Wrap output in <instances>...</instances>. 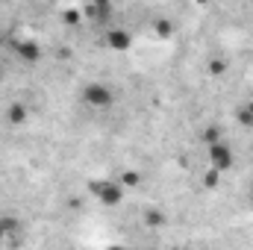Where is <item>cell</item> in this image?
Returning a JSON list of instances; mask_svg holds the SVG:
<instances>
[{
    "label": "cell",
    "mask_w": 253,
    "mask_h": 250,
    "mask_svg": "<svg viewBox=\"0 0 253 250\" xmlns=\"http://www.w3.org/2000/svg\"><path fill=\"white\" fill-rule=\"evenodd\" d=\"M203 186H206V188H218V186H221V171L209 165V171L203 174Z\"/></svg>",
    "instance_id": "obj_10"
},
{
    "label": "cell",
    "mask_w": 253,
    "mask_h": 250,
    "mask_svg": "<svg viewBox=\"0 0 253 250\" xmlns=\"http://www.w3.org/2000/svg\"><path fill=\"white\" fill-rule=\"evenodd\" d=\"M209 74H212V77H224V74H227V62L212 59V62H209Z\"/></svg>",
    "instance_id": "obj_13"
},
{
    "label": "cell",
    "mask_w": 253,
    "mask_h": 250,
    "mask_svg": "<svg viewBox=\"0 0 253 250\" xmlns=\"http://www.w3.org/2000/svg\"><path fill=\"white\" fill-rule=\"evenodd\" d=\"M88 191L103 203V206H118L124 200V186L118 180H91Z\"/></svg>",
    "instance_id": "obj_1"
},
{
    "label": "cell",
    "mask_w": 253,
    "mask_h": 250,
    "mask_svg": "<svg viewBox=\"0 0 253 250\" xmlns=\"http://www.w3.org/2000/svg\"><path fill=\"white\" fill-rule=\"evenodd\" d=\"M251 197H253V186H251Z\"/></svg>",
    "instance_id": "obj_18"
},
{
    "label": "cell",
    "mask_w": 253,
    "mask_h": 250,
    "mask_svg": "<svg viewBox=\"0 0 253 250\" xmlns=\"http://www.w3.org/2000/svg\"><path fill=\"white\" fill-rule=\"evenodd\" d=\"M83 103L91 106V109H109L115 103V91L106 83H88L83 88Z\"/></svg>",
    "instance_id": "obj_2"
},
{
    "label": "cell",
    "mask_w": 253,
    "mask_h": 250,
    "mask_svg": "<svg viewBox=\"0 0 253 250\" xmlns=\"http://www.w3.org/2000/svg\"><path fill=\"white\" fill-rule=\"evenodd\" d=\"M106 44L112 47V50H118V53H126L129 47H132V36L126 33V30H121V27H115V30H109L106 36Z\"/></svg>",
    "instance_id": "obj_5"
},
{
    "label": "cell",
    "mask_w": 253,
    "mask_h": 250,
    "mask_svg": "<svg viewBox=\"0 0 253 250\" xmlns=\"http://www.w3.org/2000/svg\"><path fill=\"white\" fill-rule=\"evenodd\" d=\"M27 118H30V106H27V103H12V106L6 109V121L12 126L27 124Z\"/></svg>",
    "instance_id": "obj_6"
},
{
    "label": "cell",
    "mask_w": 253,
    "mask_h": 250,
    "mask_svg": "<svg viewBox=\"0 0 253 250\" xmlns=\"http://www.w3.org/2000/svg\"><path fill=\"white\" fill-rule=\"evenodd\" d=\"M251 200H253V197H251Z\"/></svg>",
    "instance_id": "obj_20"
},
{
    "label": "cell",
    "mask_w": 253,
    "mask_h": 250,
    "mask_svg": "<svg viewBox=\"0 0 253 250\" xmlns=\"http://www.w3.org/2000/svg\"><path fill=\"white\" fill-rule=\"evenodd\" d=\"M0 245H3V236H0Z\"/></svg>",
    "instance_id": "obj_19"
},
{
    "label": "cell",
    "mask_w": 253,
    "mask_h": 250,
    "mask_svg": "<svg viewBox=\"0 0 253 250\" xmlns=\"http://www.w3.org/2000/svg\"><path fill=\"white\" fill-rule=\"evenodd\" d=\"M62 21L68 24V27H77V24L83 21V15H80V9H65V12H62Z\"/></svg>",
    "instance_id": "obj_11"
},
{
    "label": "cell",
    "mask_w": 253,
    "mask_h": 250,
    "mask_svg": "<svg viewBox=\"0 0 253 250\" xmlns=\"http://www.w3.org/2000/svg\"><path fill=\"white\" fill-rule=\"evenodd\" d=\"M245 106H248V109H251V112H253V100H251V103H245Z\"/></svg>",
    "instance_id": "obj_17"
},
{
    "label": "cell",
    "mask_w": 253,
    "mask_h": 250,
    "mask_svg": "<svg viewBox=\"0 0 253 250\" xmlns=\"http://www.w3.org/2000/svg\"><path fill=\"white\" fill-rule=\"evenodd\" d=\"M118 183L124 188H138L141 186V174H138V171H124V174L118 177Z\"/></svg>",
    "instance_id": "obj_8"
},
{
    "label": "cell",
    "mask_w": 253,
    "mask_h": 250,
    "mask_svg": "<svg viewBox=\"0 0 253 250\" xmlns=\"http://www.w3.org/2000/svg\"><path fill=\"white\" fill-rule=\"evenodd\" d=\"M197 3H200V6H209V3H212V0H197Z\"/></svg>",
    "instance_id": "obj_16"
},
{
    "label": "cell",
    "mask_w": 253,
    "mask_h": 250,
    "mask_svg": "<svg viewBox=\"0 0 253 250\" xmlns=\"http://www.w3.org/2000/svg\"><path fill=\"white\" fill-rule=\"evenodd\" d=\"M233 150H230V144H224V141H215V144H209V165L212 168H218L221 174H227L230 168H233Z\"/></svg>",
    "instance_id": "obj_3"
},
{
    "label": "cell",
    "mask_w": 253,
    "mask_h": 250,
    "mask_svg": "<svg viewBox=\"0 0 253 250\" xmlns=\"http://www.w3.org/2000/svg\"><path fill=\"white\" fill-rule=\"evenodd\" d=\"M91 3H97V6H109V0H91Z\"/></svg>",
    "instance_id": "obj_15"
},
{
    "label": "cell",
    "mask_w": 253,
    "mask_h": 250,
    "mask_svg": "<svg viewBox=\"0 0 253 250\" xmlns=\"http://www.w3.org/2000/svg\"><path fill=\"white\" fill-rule=\"evenodd\" d=\"M15 56L24 65H39L42 62V47H39V42L24 39V42H15Z\"/></svg>",
    "instance_id": "obj_4"
},
{
    "label": "cell",
    "mask_w": 253,
    "mask_h": 250,
    "mask_svg": "<svg viewBox=\"0 0 253 250\" xmlns=\"http://www.w3.org/2000/svg\"><path fill=\"white\" fill-rule=\"evenodd\" d=\"M153 33H156V39H171L174 36V21L171 18H156L153 21Z\"/></svg>",
    "instance_id": "obj_7"
},
{
    "label": "cell",
    "mask_w": 253,
    "mask_h": 250,
    "mask_svg": "<svg viewBox=\"0 0 253 250\" xmlns=\"http://www.w3.org/2000/svg\"><path fill=\"white\" fill-rule=\"evenodd\" d=\"M144 224H147V227H165V215H162L159 209H147V212H144Z\"/></svg>",
    "instance_id": "obj_9"
},
{
    "label": "cell",
    "mask_w": 253,
    "mask_h": 250,
    "mask_svg": "<svg viewBox=\"0 0 253 250\" xmlns=\"http://www.w3.org/2000/svg\"><path fill=\"white\" fill-rule=\"evenodd\" d=\"M236 118H239V124H245V126H253V112L248 109V106H239V112H236Z\"/></svg>",
    "instance_id": "obj_12"
},
{
    "label": "cell",
    "mask_w": 253,
    "mask_h": 250,
    "mask_svg": "<svg viewBox=\"0 0 253 250\" xmlns=\"http://www.w3.org/2000/svg\"><path fill=\"white\" fill-rule=\"evenodd\" d=\"M203 141H209V144L221 141V132H218V126H206V129H203Z\"/></svg>",
    "instance_id": "obj_14"
}]
</instances>
